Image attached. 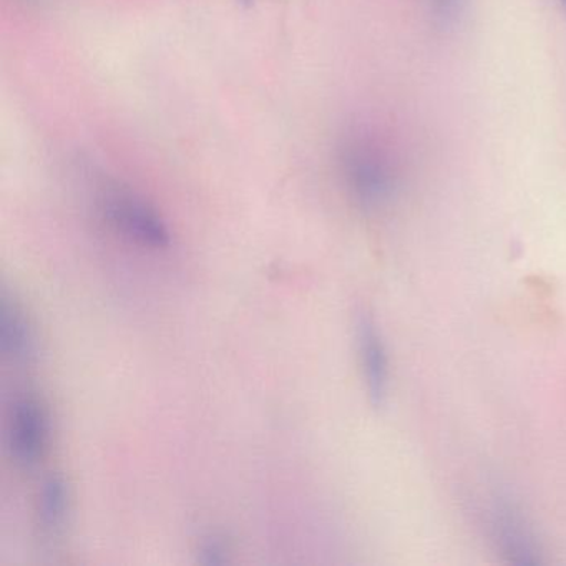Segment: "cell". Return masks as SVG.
I'll return each instance as SVG.
<instances>
[{"mask_svg": "<svg viewBox=\"0 0 566 566\" xmlns=\"http://www.w3.org/2000/svg\"><path fill=\"white\" fill-rule=\"evenodd\" d=\"M205 562L217 563L224 562V548L218 539H210L207 545L203 546Z\"/></svg>", "mask_w": 566, "mask_h": 566, "instance_id": "obj_8", "label": "cell"}, {"mask_svg": "<svg viewBox=\"0 0 566 566\" xmlns=\"http://www.w3.org/2000/svg\"><path fill=\"white\" fill-rule=\"evenodd\" d=\"M357 340H359L367 394L370 402L380 407L386 402L387 390H389V363H387L382 337L369 316H360L357 324Z\"/></svg>", "mask_w": 566, "mask_h": 566, "instance_id": "obj_5", "label": "cell"}, {"mask_svg": "<svg viewBox=\"0 0 566 566\" xmlns=\"http://www.w3.org/2000/svg\"><path fill=\"white\" fill-rule=\"evenodd\" d=\"M0 340L2 349L15 363H31L35 357L34 331L25 319L24 313L18 306L4 303L0 316Z\"/></svg>", "mask_w": 566, "mask_h": 566, "instance_id": "obj_6", "label": "cell"}, {"mask_svg": "<svg viewBox=\"0 0 566 566\" xmlns=\"http://www.w3.org/2000/svg\"><path fill=\"white\" fill-rule=\"evenodd\" d=\"M240 2H243V4H251L254 0H240Z\"/></svg>", "mask_w": 566, "mask_h": 566, "instance_id": "obj_10", "label": "cell"}, {"mask_svg": "<svg viewBox=\"0 0 566 566\" xmlns=\"http://www.w3.org/2000/svg\"><path fill=\"white\" fill-rule=\"evenodd\" d=\"M392 150L366 130H354L339 147V164L354 200L377 210L392 198L397 185V165Z\"/></svg>", "mask_w": 566, "mask_h": 566, "instance_id": "obj_1", "label": "cell"}, {"mask_svg": "<svg viewBox=\"0 0 566 566\" xmlns=\"http://www.w3.org/2000/svg\"><path fill=\"white\" fill-rule=\"evenodd\" d=\"M563 2H565V6H566V0H563Z\"/></svg>", "mask_w": 566, "mask_h": 566, "instance_id": "obj_11", "label": "cell"}, {"mask_svg": "<svg viewBox=\"0 0 566 566\" xmlns=\"http://www.w3.org/2000/svg\"><path fill=\"white\" fill-rule=\"evenodd\" d=\"M69 515V490L64 479L51 475L42 483L39 495V523L48 535L55 536L64 530Z\"/></svg>", "mask_w": 566, "mask_h": 566, "instance_id": "obj_7", "label": "cell"}, {"mask_svg": "<svg viewBox=\"0 0 566 566\" xmlns=\"http://www.w3.org/2000/svg\"><path fill=\"white\" fill-rule=\"evenodd\" d=\"M455 4V0H437V6H439L442 11H450Z\"/></svg>", "mask_w": 566, "mask_h": 566, "instance_id": "obj_9", "label": "cell"}, {"mask_svg": "<svg viewBox=\"0 0 566 566\" xmlns=\"http://www.w3.org/2000/svg\"><path fill=\"white\" fill-rule=\"evenodd\" d=\"M102 211L118 231L144 247L161 250L170 244V231L164 218L128 191H107L102 197Z\"/></svg>", "mask_w": 566, "mask_h": 566, "instance_id": "obj_2", "label": "cell"}, {"mask_svg": "<svg viewBox=\"0 0 566 566\" xmlns=\"http://www.w3.org/2000/svg\"><path fill=\"white\" fill-rule=\"evenodd\" d=\"M492 528L505 555L515 563H536L538 546L522 512L506 500H499L492 510Z\"/></svg>", "mask_w": 566, "mask_h": 566, "instance_id": "obj_4", "label": "cell"}, {"mask_svg": "<svg viewBox=\"0 0 566 566\" xmlns=\"http://www.w3.org/2000/svg\"><path fill=\"white\" fill-rule=\"evenodd\" d=\"M48 442V416L35 397H21L12 409L9 446L12 457L22 467H34Z\"/></svg>", "mask_w": 566, "mask_h": 566, "instance_id": "obj_3", "label": "cell"}]
</instances>
